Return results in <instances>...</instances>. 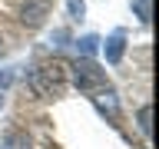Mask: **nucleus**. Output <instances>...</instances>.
Instances as JSON below:
<instances>
[{
	"label": "nucleus",
	"instance_id": "nucleus-10",
	"mask_svg": "<svg viewBox=\"0 0 159 149\" xmlns=\"http://www.w3.org/2000/svg\"><path fill=\"white\" fill-rule=\"evenodd\" d=\"M7 83H10V76H7V73H3V70H0V89L7 86Z\"/></svg>",
	"mask_w": 159,
	"mask_h": 149
},
{
	"label": "nucleus",
	"instance_id": "nucleus-8",
	"mask_svg": "<svg viewBox=\"0 0 159 149\" xmlns=\"http://www.w3.org/2000/svg\"><path fill=\"white\" fill-rule=\"evenodd\" d=\"M139 129H143V133H152V106H143L139 109Z\"/></svg>",
	"mask_w": 159,
	"mask_h": 149
},
{
	"label": "nucleus",
	"instance_id": "nucleus-5",
	"mask_svg": "<svg viewBox=\"0 0 159 149\" xmlns=\"http://www.w3.org/2000/svg\"><path fill=\"white\" fill-rule=\"evenodd\" d=\"M103 50H106V60H109V63H119V60H123V53H126V33H123V30H116L113 37H106Z\"/></svg>",
	"mask_w": 159,
	"mask_h": 149
},
{
	"label": "nucleus",
	"instance_id": "nucleus-6",
	"mask_svg": "<svg viewBox=\"0 0 159 149\" xmlns=\"http://www.w3.org/2000/svg\"><path fill=\"white\" fill-rule=\"evenodd\" d=\"M76 50H80V53H83V56H93V53H96V50H99V37H93V33H86V37H80L76 40Z\"/></svg>",
	"mask_w": 159,
	"mask_h": 149
},
{
	"label": "nucleus",
	"instance_id": "nucleus-4",
	"mask_svg": "<svg viewBox=\"0 0 159 149\" xmlns=\"http://www.w3.org/2000/svg\"><path fill=\"white\" fill-rule=\"evenodd\" d=\"M93 103H96V109L99 113H106L109 119H116L119 116V99H116V93L113 89H99V93H93Z\"/></svg>",
	"mask_w": 159,
	"mask_h": 149
},
{
	"label": "nucleus",
	"instance_id": "nucleus-7",
	"mask_svg": "<svg viewBox=\"0 0 159 149\" xmlns=\"http://www.w3.org/2000/svg\"><path fill=\"white\" fill-rule=\"evenodd\" d=\"M133 10H136V17L143 20V23L152 20V0H133Z\"/></svg>",
	"mask_w": 159,
	"mask_h": 149
},
{
	"label": "nucleus",
	"instance_id": "nucleus-3",
	"mask_svg": "<svg viewBox=\"0 0 159 149\" xmlns=\"http://www.w3.org/2000/svg\"><path fill=\"white\" fill-rule=\"evenodd\" d=\"M43 17H50V0H27L20 7V23L23 27H40Z\"/></svg>",
	"mask_w": 159,
	"mask_h": 149
},
{
	"label": "nucleus",
	"instance_id": "nucleus-1",
	"mask_svg": "<svg viewBox=\"0 0 159 149\" xmlns=\"http://www.w3.org/2000/svg\"><path fill=\"white\" fill-rule=\"evenodd\" d=\"M66 83V63L63 60H47V63H37L30 70V86L40 96H57Z\"/></svg>",
	"mask_w": 159,
	"mask_h": 149
},
{
	"label": "nucleus",
	"instance_id": "nucleus-2",
	"mask_svg": "<svg viewBox=\"0 0 159 149\" xmlns=\"http://www.w3.org/2000/svg\"><path fill=\"white\" fill-rule=\"evenodd\" d=\"M66 73L73 76V86L80 89V93H99V89H106V73L93 63V60H76L73 66H66Z\"/></svg>",
	"mask_w": 159,
	"mask_h": 149
},
{
	"label": "nucleus",
	"instance_id": "nucleus-9",
	"mask_svg": "<svg viewBox=\"0 0 159 149\" xmlns=\"http://www.w3.org/2000/svg\"><path fill=\"white\" fill-rule=\"evenodd\" d=\"M83 0H70V13H73V17H83Z\"/></svg>",
	"mask_w": 159,
	"mask_h": 149
}]
</instances>
